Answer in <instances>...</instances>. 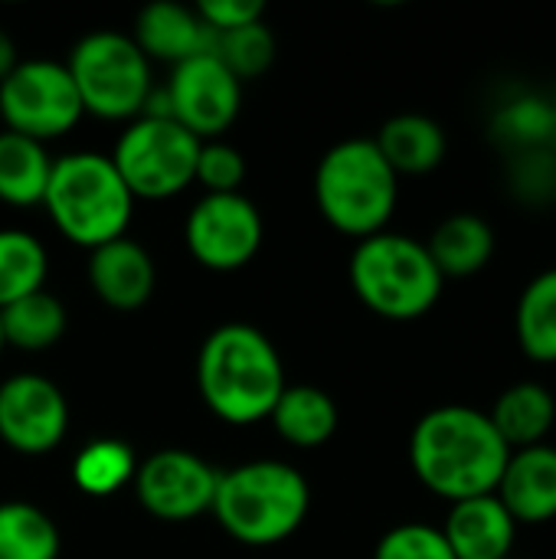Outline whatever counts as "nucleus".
<instances>
[{"label":"nucleus","instance_id":"1","mask_svg":"<svg viewBox=\"0 0 556 559\" xmlns=\"http://www.w3.org/2000/svg\"><path fill=\"white\" fill-rule=\"evenodd\" d=\"M511 449L488 413L462 403L423 413L410 432V468L426 491L459 504L495 495Z\"/></svg>","mask_w":556,"mask_h":559},{"label":"nucleus","instance_id":"2","mask_svg":"<svg viewBox=\"0 0 556 559\" xmlns=\"http://www.w3.org/2000/svg\"><path fill=\"white\" fill-rule=\"evenodd\" d=\"M285 370L275 344L252 324L216 328L197 357V390L213 416L229 426L269 419L285 390Z\"/></svg>","mask_w":556,"mask_h":559},{"label":"nucleus","instance_id":"3","mask_svg":"<svg viewBox=\"0 0 556 559\" xmlns=\"http://www.w3.org/2000/svg\"><path fill=\"white\" fill-rule=\"evenodd\" d=\"M43 206L56 229L88 252L121 239L134 216L131 190L125 187L111 157L98 151L56 157Z\"/></svg>","mask_w":556,"mask_h":559},{"label":"nucleus","instance_id":"4","mask_svg":"<svg viewBox=\"0 0 556 559\" xmlns=\"http://www.w3.org/2000/svg\"><path fill=\"white\" fill-rule=\"evenodd\" d=\"M311 491L301 472L285 462H246L220 472L213 514L220 527L249 547H269L288 540L308 518Z\"/></svg>","mask_w":556,"mask_h":559},{"label":"nucleus","instance_id":"5","mask_svg":"<svg viewBox=\"0 0 556 559\" xmlns=\"http://www.w3.org/2000/svg\"><path fill=\"white\" fill-rule=\"evenodd\" d=\"M351 288L374 314L406 324L439 305L446 278L426 242L383 229L357 242L351 255Z\"/></svg>","mask_w":556,"mask_h":559},{"label":"nucleus","instance_id":"6","mask_svg":"<svg viewBox=\"0 0 556 559\" xmlns=\"http://www.w3.org/2000/svg\"><path fill=\"white\" fill-rule=\"evenodd\" d=\"M315 200L338 233L360 242L383 233L393 219L400 177L383 160L374 138H347L321 157L315 170Z\"/></svg>","mask_w":556,"mask_h":559},{"label":"nucleus","instance_id":"7","mask_svg":"<svg viewBox=\"0 0 556 559\" xmlns=\"http://www.w3.org/2000/svg\"><path fill=\"white\" fill-rule=\"evenodd\" d=\"M66 69L88 115L108 121L144 115L151 98V62L128 33L98 29L82 36Z\"/></svg>","mask_w":556,"mask_h":559},{"label":"nucleus","instance_id":"8","mask_svg":"<svg viewBox=\"0 0 556 559\" xmlns=\"http://www.w3.org/2000/svg\"><path fill=\"white\" fill-rule=\"evenodd\" d=\"M200 144L203 141L174 118L141 115L121 131L111 164L134 200H167L193 183Z\"/></svg>","mask_w":556,"mask_h":559},{"label":"nucleus","instance_id":"9","mask_svg":"<svg viewBox=\"0 0 556 559\" xmlns=\"http://www.w3.org/2000/svg\"><path fill=\"white\" fill-rule=\"evenodd\" d=\"M82 115L85 108L66 62H16L13 72L0 82V118L7 131L46 144L49 138L72 131Z\"/></svg>","mask_w":556,"mask_h":559},{"label":"nucleus","instance_id":"10","mask_svg":"<svg viewBox=\"0 0 556 559\" xmlns=\"http://www.w3.org/2000/svg\"><path fill=\"white\" fill-rule=\"evenodd\" d=\"M161 105L167 118L184 124L200 141H216L239 118L242 82L213 52H200L174 66L170 82L161 92Z\"/></svg>","mask_w":556,"mask_h":559},{"label":"nucleus","instance_id":"11","mask_svg":"<svg viewBox=\"0 0 556 559\" xmlns=\"http://www.w3.org/2000/svg\"><path fill=\"white\" fill-rule=\"evenodd\" d=\"M190 255L210 272H236L256 259L265 239L262 213L242 193H206L184 226Z\"/></svg>","mask_w":556,"mask_h":559},{"label":"nucleus","instance_id":"12","mask_svg":"<svg viewBox=\"0 0 556 559\" xmlns=\"http://www.w3.org/2000/svg\"><path fill=\"white\" fill-rule=\"evenodd\" d=\"M220 472L200 455L164 449L144 459L134 472V495L157 521H190L213 508Z\"/></svg>","mask_w":556,"mask_h":559},{"label":"nucleus","instance_id":"13","mask_svg":"<svg viewBox=\"0 0 556 559\" xmlns=\"http://www.w3.org/2000/svg\"><path fill=\"white\" fill-rule=\"evenodd\" d=\"M69 429L62 390L39 373H16L0 383V439L20 455L52 452Z\"/></svg>","mask_w":556,"mask_h":559},{"label":"nucleus","instance_id":"14","mask_svg":"<svg viewBox=\"0 0 556 559\" xmlns=\"http://www.w3.org/2000/svg\"><path fill=\"white\" fill-rule=\"evenodd\" d=\"M495 498L508 508L518 527H541L556 521V445L541 442L511 452Z\"/></svg>","mask_w":556,"mask_h":559},{"label":"nucleus","instance_id":"15","mask_svg":"<svg viewBox=\"0 0 556 559\" xmlns=\"http://www.w3.org/2000/svg\"><path fill=\"white\" fill-rule=\"evenodd\" d=\"M88 285L115 311H138L157 285V269L147 249L128 236L111 239L88 255Z\"/></svg>","mask_w":556,"mask_h":559},{"label":"nucleus","instance_id":"16","mask_svg":"<svg viewBox=\"0 0 556 559\" xmlns=\"http://www.w3.org/2000/svg\"><path fill=\"white\" fill-rule=\"evenodd\" d=\"M439 531L456 559H508L518 544V524L495 495L449 504Z\"/></svg>","mask_w":556,"mask_h":559},{"label":"nucleus","instance_id":"17","mask_svg":"<svg viewBox=\"0 0 556 559\" xmlns=\"http://www.w3.org/2000/svg\"><path fill=\"white\" fill-rule=\"evenodd\" d=\"M138 49L151 59L180 66L200 52H210L213 29L200 20L197 7H184L174 0H157L147 3L138 20H134V36Z\"/></svg>","mask_w":556,"mask_h":559},{"label":"nucleus","instance_id":"18","mask_svg":"<svg viewBox=\"0 0 556 559\" xmlns=\"http://www.w3.org/2000/svg\"><path fill=\"white\" fill-rule=\"evenodd\" d=\"M380 147L383 160L393 167L397 177H423L433 174L446 154H449V138L446 128L419 111H403L383 121L380 134L374 138Z\"/></svg>","mask_w":556,"mask_h":559},{"label":"nucleus","instance_id":"19","mask_svg":"<svg viewBox=\"0 0 556 559\" xmlns=\"http://www.w3.org/2000/svg\"><path fill=\"white\" fill-rule=\"evenodd\" d=\"M495 226L478 213H452L426 239L442 278H472L485 272L495 259Z\"/></svg>","mask_w":556,"mask_h":559},{"label":"nucleus","instance_id":"20","mask_svg":"<svg viewBox=\"0 0 556 559\" xmlns=\"http://www.w3.org/2000/svg\"><path fill=\"white\" fill-rule=\"evenodd\" d=\"M488 419L511 452L541 445L556 426V396L537 380H518L498 393Z\"/></svg>","mask_w":556,"mask_h":559},{"label":"nucleus","instance_id":"21","mask_svg":"<svg viewBox=\"0 0 556 559\" xmlns=\"http://www.w3.org/2000/svg\"><path fill=\"white\" fill-rule=\"evenodd\" d=\"M269 419H272L275 432L288 445H298V449L324 445L338 432V423H341L338 403L311 383L285 386L279 403L272 406Z\"/></svg>","mask_w":556,"mask_h":559},{"label":"nucleus","instance_id":"22","mask_svg":"<svg viewBox=\"0 0 556 559\" xmlns=\"http://www.w3.org/2000/svg\"><path fill=\"white\" fill-rule=\"evenodd\" d=\"M514 337L528 360L556 367V265L537 272L518 295Z\"/></svg>","mask_w":556,"mask_h":559},{"label":"nucleus","instance_id":"23","mask_svg":"<svg viewBox=\"0 0 556 559\" xmlns=\"http://www.w3.org/2000/svg\"><path fill=\"white\" fill-rule=\"evenodd\" d=\"M52 174V157L33 138L0 131V200L13 206L43 203Z\"/></svg>","mask_w":556,"mask_h":559},{"label":"nucleus","instance_id":"24","mask_svg":"<svg viewBox=\"0 0 556 559\" xmlns=\"http://www.w3.org/2000/svg\"><path fill=\"white\" fill-rule=\"evenodd\" d=\"M0 331L3 344L16 350H49L66 334V308L56 295L33 292L26 298H16L13 305L0 308Z\"/></svg>","mask_w":556,"mask_h":559},{"label":"nucleus","instance_id":"25","mask_svg":"<svg viewBox=\"0 0 556 559\" xmlns=\"http://www.w3.org/2000/svg\"><path fill=\"white\" fill-rule=\"evenodd\" d=\"M59 527L26 501L0 504V559H59Z\"/></svg>","mask_w":556,"mask_h":559},{"label":"nucleus","instance_id":"26","mask_svg":"<svg viewBox=\"0 0 556 559\" xmlns=\"http://www.w3.org/2000/svg\"><path fill=\"white\" fill-rule=\"evenodd\" d=\"M49 262L46 249L26 229H0V308L43 292Z\"/></svg>","mask_w":556,"mask_h":559},{"label":"nucleus","instance_id":"27","mask_svg":"<svg viewBox=\"0 0 556 559\" xmlns=\"http://www.w3.org/2000/svg\"><path fill=\"white\" fill-rule=\"evenodd\" d=\"M134 472H138V459L118 439H95L72 462L75 485L85 495H95V498L121 491L128 481H134Z\"/></svg>","mask_w":556,"mask_h":559},{"label":"nucleus","instance_id":"28","mask_svg":"<svg viewBox=\"0 0 556 559\" xmlns=\"http://www.w3.org/2000/svg\"><path fill=\"white\" fill-rule=\"evenodd\" d=\"M210 52L239 82H246V79H259L272 66V59H275V36L259 20V23H246V26H236V29L213 33Z\"/></svg>","mask_w":556,"mask_h":559},{"label":"nucleus","instance_id":"29","mask_svg":"<svg viewBox=\"0 0 556 559\" xmlns=\"http://www.w3.org/2000/svg\"><path fill=\"white\" fill-rule=\"evenodd\" d=\"M495 134L521 151H544L556 138V108L537 95L514 98L498 111Z\"/></svg>","mask_w":556,"mask_h":559},{"label":"nucleus","instance_id":"30","mask_svg":"<svg viewBox=\"0 0 556 559\" xmlns=\"http://www.w3.org/2000/svg\"><path fill=\"white\" fill-rule=\"evenodd\" d=\"M374 559H456L442 531L423 521L397 524L387 531L374 550Z\"/></svg>","mask_w":556,"mask_h":559},{"label":"nucleus","instance_id":"31","mask_svg":"<svg viewBox=\"0 0 556 559\" xmlns=\"http://www.w3.org/2000/svg\"><path fill=\"white\" fill-rule=\"evenodd\" d=\"M242 177H246V157L233 144H226V141L200 144L193 180H200L206 193H239Z\"/></svg>","mask_w":556,"mask_h":559},{"label":"nucleus","instance_id":"32","mask_svg":"<svg viewBox=\"0 0 556 559\" xmlns=\"http://www.w3.org/2000/svg\"><path fill=\"white\" fill-rule=\"evenodd\" d=\"M197 13L213 33H223V29H236L246 23H259L265 16V3L262 0H203L197 3Z\"/></svg>","mask_w":556,"mask_h":559},{"label":"nucleus","instance_id":"33","mask_svg":"<svg viewBox=\"0 0 556 559\" xmlns=\"http://www.w3.org/2000/svg\"><path fill=\"white\" fill-rule=\"evenodd\" d=\"M13 66H16V46H13L10 33L0 29V82L13 72Z\"/></svg>","mask_w":556,"mask_h":559},{"label":"nucleus","instance_id":"34","mask_svg":"<svg viewBox=\"0 0 556 559\" xmlns=\"http://www.w3.org/2000/svg\"><path fill=\"white\" fill-rule=\"evenodd\" d=\"M3 347H7V344H3V331H0V354H3Z\"/></svg>","mask_w":556,"mask_h":559}]
</instances>
